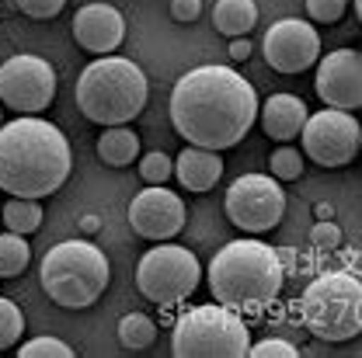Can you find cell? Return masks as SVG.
I'll return each instance as SVG.
<instances>
[{
  "label": "cell",
  "instance_id": "cell-1",
  "mask_svg": "<svg viewBox=\"0 0 362 358\" xmlns=\"http://www.w3.org/2000/svg\"><path fill=\"white\" fill-rule=\"evenodd\" d=\"M258 94L237 70L206 63L181 73L171 88L175 133L206 150H230L258 122Z\"/></svg>",
  "mask_w": 362,
  "mask_h": 358
},
{
  "label": "cell",
  "instance_id": "cell-2",
  "mask_svg": "<svg viewBox=\"0 0 362 358\" xmlns=\"http://www.w3.org/2000/svg\"><path fill=\"white\" fill-rule=\"evenodd\" d=\"M74 171L66 136L39 115H18L0 126V188L14 198H45Z\"/></svg>",
  "mask_w": 362,
  "mask_h": 358
},
{
  "label": "cell",
  "instance_id": "cell-3",
  "mask_svg": "<svg viewBox=\"0 0 362 358\" xmlns=\"http://www.w3.org/2000/svg\"><path fill=\"white\" fill-rule=\"evenodd\" d=\"M282 278L286 271L279 251L255 237L230 240L209 261V292L240 316L265 314V306L282 292Z\"/></svg>",
  "mask_w": 362,
  "mask_h": 358
},
{
  "label": "cell",
  "instance_id": "cell-4",
  "mask_svg": "<svg viewBox=\"0 0 362 358\" xmlns=\"http://www.w3.org/2000/svg\"><path fill=\"white\" fill-rule=\"evenodd\" d=\"M146 73L126 56H98L77 80V108L94 126H126L146 105Z\"/></svg>",
  "mask_w": 362,
  "mask_h": 358
},
{
  "label": "cell",
  "instance_id": "cell-5",
  "mask_svg": "<svg viewBox=\"0 0 362 358\" xmlns=\"http://www.w3.org/2000/svg\"><path fill=\"white\" fill-rule=\"evenodd\" d=\"M112 265L90 240H59L39 265L42 292L63 310H88L108 289Z\"/></svg>",
  "mask_w": 362,
  "mask_h": 358
},
{
  "label": "cell",
  "instance_id": "cell-6",
  "mask_svg": "<svg viewBox=\"0 0 362 358\" xmlns=\"http://www.w3.org/2000/svg\"><path fill=\"white\" fill-rule=\"evenodd\" d=\"M300 320L320 341H352L362 334V282L349 271H324L300 296Z\"/></svg>",
  "mask_w": 362,
  "mask_h": 358
},
{
  "label": "cell",
  "instance_id": "cell-7",
  "mask_svg": "<svg viewBox=\"0 0 362 358\" xmlns=\"http://www.w3.org/2000/svg\"><path fill=\"white\" fill-rule=\"evenodd\" d=\"M247 348H251L247 323L223 303L192 306L171 327L175 358H244Z\"/></svg>",
  "mask_w": 362,
  "mask_h": 358
},
{
  "label": "cell",
  "instance_id": "cell-8",
  "mask_svg": "<svg viewBox=\"0 0 362 358\" xmlns=\"http://www.w3.org/2000/svg\"><path fill=\"white\" fill-rule=\"evenodd\" d=\"M199 282H202V265L181 244L157 240L136 265V285H139L143 299H150L164 310L188 299L199 289Z\"/></svg>",
  "mask_w": 362,
  "mask_h": 358
},
{
  "label": "cell",
  "instance_id": "cell-9",
  "mask_svg": "<svg viewBox=\"0 0 362 358\" xmlns=\"http://www.w3.org/2000/svg\"><path fill=\"white\" fill-rule=\"evenodd\" d=\"M226 220L244 233H269L282 223L286 191L272 174H240L226 188Z\"/></svg>",
  "mask_w": 362,
  "mask_h": 358
},
{
  "label": "cell",
  "instance_id": "cell-10",
  "mask_svg": "<svg viewBox=\"0 0 362 358\" xmlns=\"http://www.w3.org/2000/svg\"><path fill=\"white\" fill-rule=\"evenodd\" d=\"M56 97V70L42 56L18 52L0 63V101L14 115H42Z\"/></svg>",
  "mask_w": 362,
  "mask_h": 358
},
{
  "label": "cell",
  "instance_id": "cell-11",
  "mask_svg": "<svg viewBox=\"0 0 362 358\" xmlns=\"http://www.w3.org/2000/svg\"><path fill=\"white\" fill-rule=\"evenodd\" d=\"M359 129L362 122L352 119V112L324 108L317 115H307L303 126V153L320 167H345L359 157Z\"/></svg>",
  "mask_w": 362,
  "mask_h": 358
},
{
  "label": "cell",
  "instance_id": "cell-12",
  "mask_svg": "<svg viewBox=\"0 0 362 358\" xmlns=\"http://www.w3.org/2000/svg\"><path fill=\"white\" fill-rule=\"evenodd\" d=\"M265 63L279 73H303L320 59V35L303 18H282L265 32Z\"/></svg>",
  "mask_w": 362,
  "mask_h": 358
},
{
  "label": "cell",
  "instance_id": "cell-13",
  "mask_svg": "<svg viewBox=\"0 0 362 358\" xmlns=\"http://www.w3.org/2000/svg\"><path fill=\"white\" fill-rule=\"evenodd\" d=\"M317 97L327 108H362V49H334L320 59L314 77Z\"/></svg>",
  "mask_w": 362,
  "mask_h": 358
},
{
  "label": "cell",
  "instance_id": "cell-14",
  "mask_svg": "<svg viewBox=\"0 0 362 358\" xmlns=\"http://www.w3.org/2000/svg\"><path fill=\"white\" fill-rule=\"evenodd\" d=\"M129 226L146 240H171L185 226V202L164 184L143 188L129 205Z\"/></svg>",
  "mask_w": 362,
  "mask_h": 358
},
{
  "label": "cell",
  "instance_id": "cell-15",
  "mask_svg": "<svg viewBox=\"0 0 362 358\" xmlns=\"http://www.w3.org/2000/svg\"><path fill=\"white\" fill-rule=\"evenodd\" d=\"M74 39H77L81 49H88L94 56H108L126 39V18L112 4H101V0L84 4L74 14Z\"/></svg>",
  "mask_w": 362,
  "mask_h": 358
},
{
  "label": "cell",
  "instance_id": "cell-16",
  "mask_svg": "<svg viewBox=\"0 0 362 358\" xmlns=\"http://www.w3.org/2000/svg\"><path fill=\"white\" fill-rule=\"evenodd\" d=\"M175 178L181 181L185 191H195V195L213 191L216 181L223 178V157H220V150H206V146H192L188 143L178 153V160H175Z\"/></svg>",
  "mask_w": 362,
  "mask_h": 358
},
{
  "label": "cell",
  "instance_id": "cell-17",
  "mask_svg": "<svg viewBox=\"0 0 362 358\" xmlns=\"http://www.w3.org/2000/svg\"><path fill=\"white\" fill-rule=\"evenodd\" d=\"M307 105H303V97H296V94H286V90H279V94H272L269 101H265V108L258 112V119H262V129L269 139L275 143H289L293 136L303 133V126H307Z\"/></svg>",
  "mask_w": 362,
  "mask_h": 358
},
{
  "label": "cell",
  "instance_id": "cell-18",
  "mask_svg": "<svg viewBox=\"0 0 362 358\" xmlns=\"http://www.w3.org/2000/svg\"><path fill=\"white\" fill-rule=\"evenodd\" d=\"M98 157L108 167H129L139 157V136L129 126H105V133L98 136Z\"/></svg>",
  "mask_w": 362,
  "mask_h": 358
},
{
  "label": "cell",
  "instance_id": "cell-19",
  "mask_svg": "<svg viewBox=\"0 0 362 358\" xmlns=\"http://www.w3.org/2000/svg\"><path fill=\"white\" fill-rule=\"evenodd\" d=\"M213 25L226 39L247 35L258 25V4L255 0H216L213 7Z\"/></svg>",
  "mask_w": 362,
  "mask_h": 358
},
{
  "label": "cell",
  "instance_id": "cell-20",
  "mask_svg": "<svg viewBox=\"0 0 362 358\" xmlns=\"http://www.w3.org/2000/svg\"><path fill=\"white\" fill-rule=\"evenodd\" d=\"M0 220H4V226L11 233H21V237L25 233H35L42 226V202L39 198H14L11 195V202L4 205Z\"/></svg>",
  "mask_w": 362,
  "mask_h": 358
},
{
  "label": "cell",
  "instance_id": "cell-21",
  "mask_svg": "<svg viewBox=\"0 0 362 358\" xmlns=\"http://www.w3.org/2000/svg\"><path fill=\"white\" fill-rule=\"evenodd\" d=\"M32 265V247L21 233H0V278H18Z\"/></svg>",
  "mask_w": 362,
  "mask_h": 358
},
{
  "label": "cell",
  "instance_id": "cell-22",
  "mask_svg": "<svg viewBox=\"0 0 362 358\" xmlns=\"http://www.w3.org/2000/svg\"><path fill=\"white\" fill-rule=\"evenodd\" d=\"M119 341L129 352H146L157 341V323L146 314H126L119 320Z\"/></svg>",
  "mask_w": 362,
  "mask_h": 358
},
{
  "label": "cell",
  "instance_id": "cell-23",
  "mask_svg": "<svg viewBox=\"0 0 362 358\" xmlns=\"http://www.w3.org/2000/svg\"><path fill=\"white\" fill-rule=\"evenodd\" d=\"M21 334H25V316L14 306V299H4L0 296V352L18 348Z\"/></svg>",
  "mask_w": 362,
  "mask_h": 358
},
{
  "label": "cell",
  "instance_id": "cell-24",
  "mask_svg": "<svg viewBox=\"0 0 362 358\" xmlns=\"http://www.w3.org/2000/svg\"><path fill=\"white\" fill-rule=\"evenodd\" d=\"M269 174L275 181H296L303 174V153L293 146H279L269 160Z\"/></svg>",
  "mask_w": 362,
  "mask_h": 358
},
{
  "label": "cell",
  "instance_id": "cell-25",
  "mask_svg": "<svg viewBox=\"0 0 362 358\" xmlns=\"http://www.w3.org/2000/svg\"><path fill=\"white\" fill-rule=\"evenodd\" d=\"M18 358H74V348L59 338H32L18 348Z\"/></svg>",
  "mask_w": 362,
  "mask_h": 358
},
{
  "label": "cell",
  "instance_id": "cell-26",
  "mask_svg": "<svg viewBox=\"0 0 362 358\" xmlns=\"http://www.w3.org/2000/svg\"><path fill=\"white\" fill-rule=\"evenodd\" d=\"M171 174H175V160H171L168 153H160V150L143 153V160H139V178L143 181L164 184V181H171Z\"/></svg>",
  "mask_w": 362,
  "mask_h": 358
},
{
  "label": "cell",
  "instance_id": "cell-27",
  "mask_svg": "<svg viewBox=\"0 0 362 358\" xmlns=\"http://www.w3.org/2000/svg\"><path fill=\"white\" fill-rule=\"evenodd\" d=\"M247 355L251 358H296L300 355V348H296L293 341H282V338H265V341L251 345Z\"/></svg>",
  "mask_w": 362,
  "mask_h": 358
},
{
  "label": "cell",
  "instance_id": "cell-28",
  "mask_svg": "<svg viewBox=\"0 0 362 358\" xmlns=\"http://www.w3.org/2000/svg\"><path fill=\"white\" fill-rule=\"evenodd\" d=\"M345 4H349V0H307V14H310V21L334 25V21H341Z\"/></svg>",
  "mask_w": 362,
  "mask_h": 358
},
{
  "label": "cell",
  "instance_id": "cell-29",
  "mask_svg": "<svg viewBox=\"0 0 362 358\" xmlns=\"http://www.w3.org/2000/svg\"><path fill=\"white\" fill-rule=\"evenodd\" d=\"M14 4H18V11L28 14L32 21H49V18H56V14L66 7V0H14Z\"/></svg>",
  "mask_w": 362,
  "mask_h": 358
},
{
  "label": "cell",
  "instance_id": "cell-30",
  "mask_svg": "<svg viewBox=\"0 0 362 358\" xmlns=\"http://www.w3.org/2000/svg\"><path fill=\"white\" fill-rule=\"evenodd\" d=\"M310 240H314V247H338L341 244V226L324 220V223H317L310 229Z\"/></svg>",
  "mask_w": 362,
  "mask_h": 358
},
{
  "label": "cell",
  "instance_id": "cell-31",
  "mask_svg": "<svg viewBox=\"0 0 362 358\" xmlns=\"http://www.w3.org/2000/svg\"><path fill=\"white\" fill-rule=\"evenodd\" d=\"M202 14V0H171V18L175 21H195Z\"/></svg>",
  "mask_w": 362,
  "mask_h": 358
},
{
  "label": "cell",
  "instance_id": "cell-32",
  "mask_svg": "<svg viewBox=\"0 0 362 358\" xmlns=\"http://www.w3.org/2000/svg\"><path fill=\"white\" fill-rule=\"evenodd\" d=\"M251 56V42L244 39V35H237L233 42H230V59H237V63H244Z\"/></svg>",
  "mask_w": 362,
  "mask_h": 358
},
{
  "label": "cell",
  "instance_id": "cell-33",
  "mask_svg": "<svg viewBox=\"0 0 362 358\" xmlns=\"http://www.w3.org/2000/svg\"><path fill=\"white\" fill-rule=\"evenodd\" d=\"M356 14H359V21H362V0H356Z\"/></svg>",
  "mask_w": 362,
  "mask_h": 358
},
{
  "label": "cell",
  "instance_id": "cell-34",
  "mask_svg": "<svg viewBox=\"0 0 362 358\" xmlns=\"http://www.w3.org/2000/svg\"><path fill=\"white\" fill-rule=\"evenodd\" d=\"M359 153H362V129H359Z\"/></svg>",
  "mask_w": 362,
  "mask_h": 358
},
{
  "label": "cell",
  "instance_id": "cell-35",
  "mask_svg": "<svg viewBox=\"0 0 362 358\" xmlns=\"http://www.w3.org/2000/svg\"><path fill=\"white\" fill-rule=\"evenodd\" d=\"M0 108H4V101H0ZM0 126H4V119H0Z\"/></svg>",
  "mask_w": 362,
  "mask_h": 358
},
{
  "label": "cell",
  "instance_id": "cell-36",
  "mask_svg": "<svg viewBox=\"0 0 362 358\" xmlns=\"http://www.w3.org/2000/svg\"><path fill=\"white\" fill-rule=\"evenodd\" d=\"M0 223H4V220H0Z\"/></svg>",
  "mask_w": 362,
  "mask_h": 358
}]
</instances>
